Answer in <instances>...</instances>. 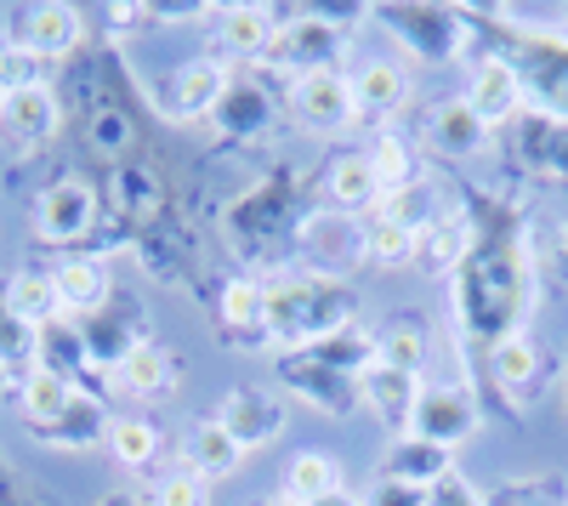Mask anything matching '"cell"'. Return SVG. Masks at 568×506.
<instances>
[{
	"mask_svg": "<svg viewBox=\"0 0 568 506\" xmlns=\"http://www.w3.org/2000/svg\"><path fill=\"white\" fill-rule=\"evenodd\" d=\"M278 382L291 387L296 398H307L313 409H324V416H353V409L364 404L358 398V382L329 371V364H318L313 353H284L278 358Z\"/></svg>",
	"mask_w": 568,
	"mask_h": 506,
	"instance_id": "2e32d148",
	"label": "cell"
},
{
	"mask_svg": "<svg viewBox=\"0 0 568 506\" xmlns=\"http://www.w3.org/2000/svg\"><path fill=\"white\" fill-rule=\"evenodd\" d=\"M63 125V103H58V91L34 80V85H18L0 98V136H7L12 149H40V143H52Z\"/></svg>",
	"mask_w": 568,
	"mask_h": 506,
	"instance_id": "9a60e30c",
	"label": "cell"
},
{
	"mask_svg": "<svg viewBox=\"0 0 568 506\" xmlns=\"http://www.w3.org/2000/svg\"><path fill=\"white\" fill-rule=\"evenodd\" d=\"M364 160H369L375 182H382V200H393V194L415 189V176H420L415 143H409V136H398V131H382V136H375V143L364 149Z\"/></svg>",
	"mask_w": 568,
	"mask_h": 506,
	"instance_id": "836d02e7",
	"label": "cell"
},
{
	"mask_svg": "<svg viewBox=\"0 0 568 506\" xmlns=\"http://www.w3.org/2000/svg\"><path fill=\"white\" fill-rule=\"evenodd\" d=\"M109 376H114V387L131 393V398H160V393L176 387V358H171V347H160L154 336H136Z\"/></svg>",
	"mask_w": 568,
	"mask_h": 506,
	"instance_id": "603a6c76",
	"label": "cell"
},
{
	"mask_svg": "<svg viewBox=\"0 0 568 506\" xmlns=\"http://www.w3.org/2000/svg\"><path fill=\"white\" fill-rule=\"evenodd\" d=\"M313 506H364V500H358V495H347V489H329V495H324V500H313Z\"/></svg>",
	"mask_w": 568,
	"mask_h": 506,
	"instance_id": "c3c4849f",
	"label": "cell"
},
{
	"mask_svg": "<svg viewBox=\"0 0 568 506\" xmlns=\"http://www.w3.org/2000/svg\"><path fill=\"white\" fill-rule=\"evenodd\" d=\"M324 200H329V211H347V216L382 211V182H375L369 160H364V154L329 160V171H324Z\"/></svg>",
	"mask_w": 568,
	"mask_h": 506,
	"instance_id": "83f0119b",
	"label": "cell"
},
{
	"mask_svg": "<svg viewBox=\"0 0 568 506\" xmlns=\"http://www.w3.org/2000/svg\"><path fill=\"white\" fill-rule=\"evenodd\" d=\"M484 143H489V125L460 98H449V103H438L433 114H426V149H433L438 160H471V154H484Z\"/></svg>",
	"mask_w": 568,
	"mask_h": 506,
	"instance_id": "cb8c5ba5",
	"label": "cell"
},
{
	"mask_svg": "<svg viewBox=\"0 0 568 506\" xmlns=\"http://www.w3.org/2000/svg\"><path fill=\"white\" fill-rule=\"evenodd\" d=\"M40 371V342L23 318H12V307L0 302V376L7 382H23Z\"/></svg>",
	"mask_w": 568,
	"mask_h": 506,
	"instance_id": "60d3db41",
	"label": "cell"
},
{
	"mask_svg": "<svg viewBox=\"0 0 568 506\" xmlns=\"http://www.w3.org/2000/svg\"><path fill=\"white\" fill-rule=\"evenodd\" d=\"M415 98V80H409V63L398 58H369L358 74H353V103H358V120H387L398 109H409Z\"/></svg>",
	"mask_w": 568,
	"mask_h": 506,
	"instance_id": "44dd1931",
	"label": "cell"
},
{
	"mask_svg": "<svg viewBox=\"0 0 568 506\" xmlns=\"http://www.w3.org/2000/svg\"><path fill=\"white\" fill-rule=\"evenodd\" d=\"M34 80H40V63L29 52H18L12 40H0V98L18 91V85H34Z\"/></svg>",
	"mask_w": 568,
	"mask_h": 506,
	"instance_id": "ee69618b",
	"label": "cell"
},
{
	"mask_svg": "<svg viewBox=\"0 0 568 506\" xmlns=\"http://www.w3.org/2000/svg\"><path fill=\"white\" fill-rule=\"evenodd\" d=\"M131 143H136V125H131V114H125L120 103L91 109V120H85V149H91V154H103V160L125 165Z\"/></svg>",
	"mask_w": 568,
	"mask_h": 506,
	"instance_id": "ab89813d",
	"label": "cell"
},
{
	"mask_svg": "<svg viewBox=\"0 0 568 506\" xmlns=\"http://www.w3.org/2000/svg\"><path fill=\"white\" fill-rule=\"evenodd\" d=\"M426 325L415 313H398V318H387L382 331H375V353H382V364H393V371H409V376H420V364H426Z\"/></svg>",
	"mask_w": 568,
	"mask_h": 506,
	"instance_id": "f35d334b",
	"label": "cell"
},
{
	"mask_svg": "<svg viewBox=\"0 0 568 506\" xmlns=\"http://www.w3.org/2000/svg\"><path fill=\"white\" fill-rule=\"evenodd\" d=\"M489 506H568V484L557 473H529V478H511L489 495Z\"/></svg>",
	"mask_w": 568,
	"mask_h": 506,
	"instance_id": "b9f144b4",
	"label": "cell"
},
{
	"mask_svg": "<svg viewBox=\"0 0 568 506\" xmlns=\"http://www.w3.org/2000/svg\"><path fill=\"white\" fill-rule=\"evenodd\" d=\"M358 398L375 409V422L393 427L404 438L409 433V416H415V398H420V376L393 371V364H369V371L358 376Z\"/></svg>",
	"mask_w": 568,
	"mask_h": 506,
	"instance_id": "7402d4cb",
	"label": "cell"
},
{
	"mask_svg": "<svg viewBox=\"0 0 568 506\" xmlns=\"http://www.w3.org/2000/svg\"><path fill=\"white\" fill-rule=\"evenodd\" d=\"M291 114L302 131L313 136H336L358 120V103H353V80L342 69H313V74H296L291 80Z\"/></svg>",
	"mask_w": 568,
	"mask_h": 506,
	"instance_id": "ba28073f",
	"label": "cell"
},
{
	"mask_svg": "<svg viewBox=\"0 0 568 506\" xmlns=\"http://www.w3.org/2000/svg\"><path fill=\"white\" fill-rule=\"evenodd\" d=\"M278 12L256 7V0H240V7H222L216 12V45L222 58H273V40H278Z\"/></svg>",
	"mask_w": 568,
	"mask_h": 506,
	"instance_id": "d6986e66",
	"label": "cell"
},
{
	"mask_svg": "<svg viewBox=\"0 0 568 506\" xmlns=\"http://www.w3.org/2000/svg\"><path fill=\"white\" fill-rule=\"evenodd\" d=\"M74 382H63L58 371H34V376H23L18 382V409H23V416H29V427L40 433V427H52L58 416H63V409L74 404Z\"/></svg>",
	"mask_w": 568,
	"mask_h": 506,
	"instance_id": "8d00e7d4",
	"label": "cell"
},
{
	"mask_svg": "<svg viewBox=\"0 0 568 506\" xmlns=\"http://www.w3.org/2000/svg\"><path fill=\"white\" fill-rule=\"evenodd\" d=\"M449 473H455V455L438 449V444H426V438H415V433L393 438L387 455H382V478H393V484L433 489V484H444Z\"/></svg>",
	"mask_w": 568,
	"mask_h": 506,
	"instance_id": "d4e9b609",
	"label": "cell"
},
{
	"mask_svg": "<svg viewBox=\"0 0 568 506\" xmlns=\"http://www.w3.org/2000/svg\"><path fill=\"white\" fill-rule=\"evenodd\" d=\"M211 125L227 136V143H245V136L267 131V91L251 85V80H233L227 98H222L216 114H211Z\"/></svg>",
	"mask_w": 568,
	"mask_h": 506,
	"instance_id": "d6a6232c",
	"label": "cell"
},
{
	"mask_svg": "<svg viewBox=\"0 0 568 506\" xmlns=\"http://www.w3.org/2000/svg\"><path fill=\"white\" fill-rule=\"evenodd\" d=\"M52 291H58V313L85 325V318H98L114 307V273H109V256H63L52 267Z\"/></svg>",
	"mask_w": 568,
	"mask_h": 506,
	"instance_id": "7c38bea8",
	"label": "cell"
},
{
	"mask_svg": "<svg viewBox=\"0 0 568 506\" xmlns=\"http://www.w3.org/2000/svg\"><path fill=\"white\" fill-rule=\"evenodd\" d=\"M336 52H342V12L336 7H307L296 18L278 23V40H273V58L296 74H313V69H336Z\"/></svg>",
	"mask_w": 568,
	"mask_h": 506,
	"instance_id": "9c48e42d",
	"label": "cell"
},
{
	"mask_svg": "<svg viewBox=\"0 0 568 506\" xmlns=\"http://www.w3.org/2000/svg\"><path fill=\"white\" fill-rule=\"evenodd\" d=\"M329 489H342V467L329 462L324 449H296L291 467H284V500H291V506H313Z\"/></svg>",
	"mask_w": 568,
	"mask_h": 506,
	"instance_id": "d590c367",
	"label": "cell"
},
{
	"mask_svg": "<svg viewBox=\"0 0 568 506\" xmlns=\"http://www.w3.org/2000/svg\"><path fill=\"white\" fill-rule=\"evenodd\" d=\"M233 85V63L227 58H187L176 74H171V91H165V114L176 125H194V120H211L216 103L227 98Z\"/></svg>",
	"mask_w": 568,
	"mask_h": 506,
	"instance_id": "5bb4252c",
	"label": "cell"
},
{
	"mask_svg": "<svg viewBox=\"0 0 568 506\" xmlns=\"http://www.w3.org/2000/svg\"><path fill=\"white\" fill-rule=\"evenodd\" d=\"M149 506H211V484L194 473V467H171V473H160L154 478V500Z\"/></svg>",
	"mask_w": 568,
	"mask_h": 506,
	"instance_id": "7bdbcfd3",
	"label": "cell"
},
{
	"mask_svg": "<svg viewBox=\"0 0 568 506\" xmlns=\"http://www.w3.org/2000/svg\"><path fill=\"white\" fill-rule=\"evenodd\" d=\"M0 302H7L12 318H23L29 331H45L52 318H63L58 313V291H52V273H40V267H18L7 280V291H0Z\"/></svg>",
	"mask_w": 568,
	"mask_h": 506,
	"instance_id": "4dcf8cb0",
	"label": "cell"
},
{
	"mask_svg": "<svg viewBox=\"0 0 568 506\" xmlns=\"http://www.w3.org/2000/svg\"><path fill=\"white\" fill-rule=\"evenodd\" d=\"M0 382H7V376H0Z\"/></svg>",
	"mask_w": 568,
	"mask_h": 506,
	"instance_id": "816d5d0a",
	"label": "cell"
},
{
	"mask_svg": "<svg viewBox=\"0 0 568 506\" xmlns=\"http://www.w3.org/2000/svg\"><path fill=\"white\" fill-rule=\"evenodd\" d=\"M364 506H426V489L393 484V478H375V489L364 495Z\"/></svg>",
	"mask_w": 568,
	"mask_h": 506,
	"instance_id": "bcb514c9",
	"label": "cell"
},
{
	"mask_svg": "<svg viewBox=\"0 0 568 506\" xmlns=\"http://www.w3.org/2000/svg\"><path fill=\"white\" fill-rule=\"evenodd\" d=\"M347 325H353V291L342 280H324V273L267 280V342H284L302 353Z\"/></svg>",
	"mask_w": 568,
	"mask_h": 506,
	"instance_id": "7a4b0ae2",
	"label": "cell"
},
{
	"mask_svg": "<svg viewBox=\"0 0 568 506\" xmlns=\"http://www.w3.org/2000/svg\"><path fill=\"white\" fill-rule=\"evenodd\" d=\"M398 45L415 63H460L471 45V12L460 7H433V0H404V7H375Z\"/></svg>",
	"mask_w": 568,
	"mask_h": 506,
	"instance_id": "3957f363",
	"label": "cell"
},
{
	"mask_svg": "<svg viewBox=\"0 0 568 506\" xmlns=\"http://www.w3.org/2000/svg\"><path fill=\"white\" fill-rule=\"evenodd\" d=\"M517 52H506L529 85V103L540 114L568 120V34H540V29H506Z\"/></svg>",
	"mask_w": 568,
	"mask_h": 506,
	"instance_id": "277c9868",
	"label": "cell"
},
{
	"mask_svg": "<svg viewBox=\"0 0 568 506\" xmlns=\"http://www.w3.org/2000/svg\"><path fill=\"white\" fill-rule=\"evenodd\" d=\"M302 245H307V273H324V280H342L347 267L369 262L364 251V222L347 211H313L302 216Z\"/></svg>",
	"mask_w": 568,
	"mask_h": 506,
	"instance_id": "30bf717a",
	"label": "cell"
},
{
	"mask_svg": "<svg viewBox=\"0 0 568 506\" xmlns=\"http://www.w3.org/2000/svg\"><path fill=\"white\" fill-rule=\"evenodd\" d=\"M216 313H222V331L240 347H262L267 342V285L227 280L222 296H216Z\"/></svg>",
	"mask_w": 568,
	"mask_h": 506,
	"instance_id": "484cf974",
	"label": "cell"
},
{
	"mask_svg": "<svg viewBox=\"0 0 568 506\" xmlns=\"http://www.w3.org/2000/svg\"><path fill=\"white\" fill-rule=\"evenodd\" d=\"M85 40V18L80 7H63V0H40V7H23L12 18V45L29 52L34 63H58Z\"/></svg>",
	"mask_w": 568,
	"mask_h": 506,
	"instance_id": "8fae6325",
	"label": "cell"
},
{
	"mask_svg": "<svg viewBox=\"0 0 568 506\" xmlns=\"http://www.w3.org/2000/svg\"><path fill=\"white\" fill-rule=\"evenodd\" d=\"M551 280L568 291V227H562V234H557V245H551Z\"/></svg>",
	"mask_w": 568,
	"mask_h": 506,
	"instance_id": "7dc6e473",
	"label": "cell"
},
{
	"mask_svg": "<svg viewBox=\"0 0 568 506\" xmlns=\"http://www.w3.org/2000/svg\"><path fill=\"white\" fill-rule=\"evenodd\" d=\"M34 438L52 444V449H98L109 438V416H103V404L91 398V393H74V404L63 409L52 427H40Z\"/></svg>",
	"mask_w": 568,
	"mask_h": 506,
	"instance_id": "f546056e",
	"label": "cell"
},
{
	"mask_svg": "<svg viewBox=\"0 0 568 506\" xmlns=\"http://www.w3.org/2000/svg\"><path fill=\"white\" fill-rule=\"evenodd\" d=\"M478 422H484L478 393L460 387V382H438V387H420V398H415V416H409V433L455 455L471 433H478Z\"/></svg>",
	"mask_w": 568,
	"mask_h": 506,
	"instance_id": "8992f818",
	"label": "cell"
},
{
	"mask_svg": "<svg viewBox=\"0 0 568 506\" xmlns=\"http://www.w3.org/2000/svg\"><path fill=\"white\" fill-rule=\"evenodd\" d=\"M98 211H103L98 189L80 182V176H63V182H52V189L34 194V240H45V245H80L91 227H98Z\"/></svg>",
	"mask_w": 568,
	"mask_h": 506,
	"instance_id": "52a82bcc",
	"label": "cell"
},
{
	"mask_svg": "<svg viewBox=\"0 0 568 506\" xmlns=\"http://www.w3.org/2000/svg\"><path fill=\"white\" fill-rule=\"evenodd\" d=\"M460 103L478 114L489 131H511L517 120L529 114V85H524V74H517V63L506 52H484L478 63L466 69Z\"/></svg>",
	"mask_w": 568,
	"mask_h": 506,
	"instance_id": "5b68a950",
	"label": "cell"
},
{
	"mask_svg": "<svg viewBox=\"0 0 568 506\" xmlns=\"http://www.w3.org/2000/svg\"><path fill=\"white\" fill-rule=\"evenodd\" d=\"M511 149H517V160H524V171L568 189V120L529 109L524 120L511 125Z\"/></svg>",
	"mask_w": 568,
	"mask_h": 506,
	"instance_id": "e0dca14e",
	"label": "cell"
},
{
	"mask_svg": "<svg viewBox=\"0 0 568 506\" xmlns=\"http://www.w3.org/2000/svg\"><path fill=\"white\" fill-rule=\"evenodd\" d=\"M240 462H245V449L216 427V416H200L194 427H187V438H182V467H194L205 484L233 478V473H240Z\"/></svg>",
	"mask_w": 568,
	"mask_h": 506,
	"instance_id": "4316f807",
	"label": "cell"
},
{
	"mask_svg": "<svg viewBox=\"0 0 568 506\" xmlns=\"http://www.w3.org/2000/svg\"><path fill=\"white\" fill-rule=\"evenodd\" d=\"M364 251H369L375 267H409L415 251H420V227L404 222V216H393V211H375L364 222Z\"/></svg>",
	"mask_w": 568,
	"mask_h": 506,
	"instance_id": "e575fe53",
	"label": "cell"
},
{
	"mask_svg": "<svg viewBox=\"0 0 568 506\" xmlns=\"http://www.w3.org/2000/svg\"><path fill=\"white\" fill-rule=\"evenodd\" d=\"M109 455L125 467V473H149L160 467V455H165V433L149 422V416H109Z\"/></svg>",
	"mask_w": 568,
	"mask_h": 506,
	"instance_id": "f1b7e54d",
	"label": "cell"
},
{
	"mask_svg": "<svg viewBox=\"0 0 568 506\" xmlns=\"http://www.w3.org/2000/svg\"><path fill=\"white\" fill-rule=\"evenodd\" d=\"M216 427L240 444V449H262L284 433V404L262 387H233L222 404H216Z\"/></svg>",
	"mask_w": 568,
	"mask_h": 506,
	"instance_id": "ac0fdd59",
	"label": "cell"
},
{
	"mask_svg": "<svg viewBox=\"0 0 568 506\" xmlns=\"http://www.w3.org/2000/svg\"><path fill=\"white\" fill-rule=\"evenodd\" d=\"M484 364H489V382H495V393H500L506 404H535V398L546 393V353H540V342H535L529 331L500 336V342L484 353Z\"/></svg>",
	"mask_w": 568,
	"mask_h": 506,
	"instance_id": "4fadbf2b",
	"label": "cell"
},
{
	"mask_svg": "<svg viewBox=\"0 0 568 506\" xmlns=\"http://www.w3.org/2000/svg\"><path fill=\"white\" fill-rule=\"evenodd\" d=\"M98 506H142V500H131V495H103Z\"/></svg>",
	"mask_w": 568,
	"mask_h": 506,
	"instance_id": "681fc988",
	"label": "cell"
},
{
	"mask_svg": "<svg viewBox=\"0 0 568 506\" xmlns=\"http://www.w3.org/2000/svg\"><path fill=\"white\" fill-rule=\"evenodd\" d=\"M478 216V240H471L466 262L449 273L455 280V325L471 347H495L500 336L524 331L535 307V256L524 216L511 205H471Z\"/></svg>",
	"mask_w": 568,
	"mask_h": 506,
	"instance_id": "6da1fadb",
	"label": "cell"
},
{
	"mask_svg": "<svg viewBox=\"0 0 568 506\" xmlns=\"http://www.w3.org/2000/svg\"><path fill=\"white\" fill-rule=\"evenodd\" d=\"M302 353H313L318 364H329V371H342V376H364L369 364H382V353H375V331H358V325H347V331H329L324 342H313V347H302Z\"/></svg>",
	"mask_w": 568,
	"mask_h": 506,
	"instance_id": "74e56055",
	"label": "cell"
},
{
	"mask_svg": "<svg viewBox=\"0 0 568 506\" xmlns=\"http://www.w3.org/2000/svg\"><path fill=\"white\" fill-rule=\"evenodd\" d=\"M114 205L125 222H154L165 211V182L154 165H142V160H125L114 171Z\"/></svg>",
	"mask_w": 568,
	"mask_h": 506,
	"instance_id": "1f68e13d",
	"label": "cell"
},
{
	"mask_svg": "<svg viewBox=\"0 0 568 506\" xmlns=\"http://www.w3.org/2000/svg\"><path fill=\"white\" fill-rule=\"evenodd\" d=\"M262 506H291V500H284V495H278V500H262Z\"/></svg>",
	"mask_w": 568,
	"mask_h": 506,
	"instance_id": "f907efd6",
	"label": "cell"
},
{
	"mask_svg": "<svg viewBox=\"0 0 568 506\" xmlns=\"http://www.w3.org/2000/svg\"><path fill=\"white\" fill-rule=\"evenodd\" d=\"M426 506H489V495H478V489H471L460 473H449L444 484L426 489Z\"/></svg>",
	"mask_w": 568,
	"mask_h": 506,
	"instance_id": "f6af8a7d",
	"label": "cell"
},
{
	"mask_svg": "<svg viewBox=\"0 0 568 506\" xmlns=\"http://www.w3.org/2000/svg\"><path fill=\"white\" fill-rule=\"evenodd\" d=\"M471 240H478V216H471V205H455V211H438L433 222L420 227V251H415V262L426 267V273H455L460 262H466V251H471Z\"/></svg>",
	"mask_w": 568,
	"mask_h": 506,
	"instance_id": "ffe728a7",
	"label": "cell"
}]
</instances>
